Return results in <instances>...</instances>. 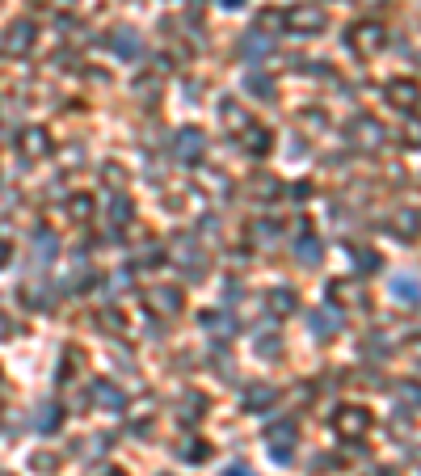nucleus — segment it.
I'll return each instance as SVG.
<instances>
[{"label":"nucleus","instance_id":"38","mask_svg":"<svg viewBox=\"0 0 421 476\" xmlns=\"http://www.w3.org/2000/svg\"><path fill=\"white\" fill-rule=\"evenodd\" d=\"M224 4H228V8H240V4H245V0H224Z\"/></svg>","mask_w":421,"mask_h":476},{"label":"nucleus","instance_id":"24","mask_svg":"<svg viewBox=\"0 0 421 476\" xmlns=\"http://www.w3.org/2000/svg\"><path fill=\"white\" fill-rule=\"evenodd\" d=\"M270 304H274L278 316H291V312H295V291H291V287H278V291L270 295Z\"/></svg>","mask_w":421,"mask_h":476},{"label":"nucleus","instance_id":"21","mask_svg":"<svg viewBox=\"0 0 421 476\" xmlns=\"http://www.w3.org/2000/svg\"><path fill=\"white\" fill-rule=\"evenodd\" d=\"M89 215H93V198H89V194H76V198L67 202V219H72V224H84Z\"/></svg>","mask_w":421,"mask_h":476},{"label":"nucleus","instance_id":"35","mask_svg":"<svg viewBox=\"0 0 421 476\" xmlns=\"http://www.w3.org/2000/svg\"><path fill=\"white\" fill-rule=\"evenodd\" d=\"M8 253H13V249H8V245H4V240H0V266H4V262H8Z\"/></svg>","mask_w":421,"mask_h":476},{"label":"nucleus","instance_id":"32","mask_svg":"<svg viewBox=\"0 0 421 476\" xmlns=\"http://www.w3.org/2000/svg\"><path fill=\"white\" fill-rule=\"evenodd\" d=\"M181 456L198 464V460H207V456H211V447H207V443H190V447H181Z\"/></svg>","mask_w":421,"mask_h":476},{"label":"nucleus","instance_id":"29","mask_svg":"<svg viewBox=\"0 0 421 476\" xmlns=\"http://www.w3.org/2000/svg\"><path fill=\"white\" fill-rule=\"evenodd\" d=\"M396 228L405 232V240H413V232H417V215H413V211H401V215H396Z\"/></svg>","mask_w":421,"mask_h":476},{"label":"nucleus","instance_id":"22","mask_svg":"<svg viewBox=\"0 0 421 476\" xmlns=\"http://www.w3.org/2000/svg\"><path fill=\"white\" fill-rule=\"evenodd\" d=\"M245 148H249L253 156H261V152L270 148V135H266L261 127H245Z\"/></svg>","mask_w":421,"mask_h":476},{"label":"nucleus","instance_id":"39","mask_svg":"<svg viewBox=\"0 0 421 476\" xmlns=\"http://www.w3.org/2000/svg\"><path fill=\"white\" fill-rule=\"evenodd\" d=\"M371 4H388V0H371Z\"/></svg>","mask_w":421,"mask_h":476},{"label":"nucleus","instance_id":"10","mask_svg":"<svg viewBox=\"0 0 421 476\" xmlns=\"http://www.w3.org/2000/svg\"><path fill=\"white\" fill-rule=\"evenodd\" d=\"M173 257H177V262H186V266H190V274H202V270H207V257L194 249V240H190V236H177V240H173Z\"/></svg>","mask_w":421,"mask_h":476},{"label":"nucleus","instance_id":"12","mask_svg":"<svg viewBox=\"0 0 421 476\" xmlns=\"http://www.w3.org/2000/svg\"><path fill=\"white\" fill-rule=\"evenodd\" d=\"M148 304H152L156 312H169V316H173V312H181V291H177V287H152V291H148Z\"/></svg>","mask_w":421,"mask_h":476},{"label":"nucleus","instance_id":"25","mask_svg":"<svg viewBox=\"0 0 421 476\" xmlns=\"http://www.w3.org/2000/svg\"><path fill=\"white\" fill-rule=\"evenodd\" d=\"M329 300H354V304H363V291H358V283H333Z\"/></svg>","mask_w":421,"mask_h":476},{"label":"nucleus","instance_id":"34","mask_svg":"<svg viewBox=\"0 0 421 476\" xmlns=\"http://www.w3.org/2000/svg\"><path fill=\"white\" fill-rule=\"evenodd\" d=\"M224 476H253V472H249L245 464H232V468H228V472H224Z\"/></svg>","mask_w":421,"mask_h":476},{"label":"nucleus","instance_id":"17","mask_svg":"<svg viewBox=\"0 0 421 476\" xmlns=\"http://www.w3.org/2000/svg\"><path fill=\"white\" fill-rule=\"evenodd\" d=\"M93 401H97L101 409H122V405H127V397H122L114 384H105V380H97V384H93Z\"/></svg>","mask_w":421,"mask_h":476},{"label":"nucleus","instance_id":"31","mask_svg":"<svg viewBox=\"0 0 421 476\" xmlns=\"http://www.w3.org/2000/svg\"><path fill=\"white\" fill-rule=\"evenodd\" d=\"M202 325H207V329H215V333H232V321H228V316H219V312H207V316H202Z\"/></svg>","mask_w":421,"mask_h":476},{"label":"nucleus","instance_id":"16","mask_svg":"<svg viewBox=\"0 0 421 476\" xmlns=\"http://www.w3.org/2000/svg\"><path fill=\"white\" fill-rule=\"evenodd\" d=\"M388 97H392V105L413 110V101H417V84H413V80H392V84H388Z\"/></svg>","mask_w":421,"mask_h":476},{"label":"nucleus","instance_id":"28","mask_svg":"<svg viewBox=\"0 0 421 476\" xmlns=\"http://www.w3.org/2000/svg\"><path fill=\"white\" fill-rule=\"evenodd\" d=\"M396 295L413 308V304H417V283H413V278H396Z\"/></svg>","mask_w":421,"mask_h":476},{"label":"nucleus","instance_id":"19","mask_svg":"<svg viewBox=\"0 0 421 476\" xmlns=\"http://www.w3.org/2000/svg\"><path fill=\"white\" fill-rule=\"evenodd\" d=\"M110 46H114V51H118V55H122V59H135V55H139V51H143V42H139V38H135V34H131V30H118V34H114V38H110Z\"/></svg>","mask_w":421,"mask_h":476},{"label":"nucleus","instance_id":"3","mask_svg":"<svg viewBox=\"0 0 421 476\" xmlns=\"http://www.w3.org/2000/svg\"><path fill=\"white\" fill-rule=\"evenodd\" d=\"M346 46H350L358 59H371V55L384 46V30H380V25H371V21H363V25H354V30L346 34Z\"/></svg>","mask_w":421,"mask_h":476},{"label":"nucleus","instance_id":"13","mask_svg":"<svg viewBox=\"0 0 421 476\" xmlns=\"http://www.w3.org/2000/svg\"><path fill=\"white\" fill-rule=\"evenodd\" d=\"M55 253H59V240H55V232H38V236H34V270H46Z\"/></svg>","mask_w":421,"mask_h":476},{"label":"nucleus","instance_id":"14","mask_svg":"<svg viewBox=\"0 0 421 476\" xmlns=\"http://www.w3.org/2000/svg\"><path fill=\"white\" fill-rule=\"evenodd\" d=\"M59 418H63V409H59L55 401H42V405H34V430H42V435L59 430Z\"/></svg>","mask_w":421,"mask_h":476},{"label":"nucleus","instance_id":"15","mask_svg":"<svg viewBox=\"0 0 421 476\" xmlns=\"http://www.w3.org/2000/svg\"><path fill=\"white\" fill-rule=\"evenodd\" d=\"M274 397H278V392H274L270 384H253V388L245 392V409H249V413H266V409L274 405Z\"/></svg>","mask_w":421,"mask_h":476},{"label":"nucleus","instance_id":"27","mask_svg":"<svg viewBox=\"0 0 421 476\" xmlns=\"http://www.w3.org/2000/svg\"><path fill=\"white\" fill-rule=\"evenodd\" d=\"M274 236H278V224H266V219L253 224V240L257 245H274Z\"/></svg>","mask_w":421,"mask_h":476},{"label":"nucleus","instance_id":"7","mask_svg":"<svg viewBox=\"0 0 421 476\" xmlns=\"http://www.w3.org/2000/svg\"><path fill=\"white\" fill-rule=\"evenodd\" d=\"M270 46H274V38H270V34L249 30V34L236 42V55H240V59H261V55H270Z\"/></svg>","mask_w":421,"mask_h":476},{"label":"nucleus","instance_id":"9","mask_svg":"<svg viewBox=\"0 0 421 476\" xmlns=\"http://www.w3.org/2000/svg\"><path fill=\"white\" fill-rule=\"evenodd\" d=\"M21 156H51V135L42 131V127H30V131H21Z\"/></svg>","mask_w":421,"mask_h":476},{"label":"nucleus","instance_id":"2","mask_svg":"<svg viewBox=\"0 0 421 476\" xmlns=\"http://www.w3.org/2000/svg\"><path fill=\"white\" fill-rule=\"evenodd\" d=\"M283 21H287L295 34H320L329 17H325V8H320V4H295V8H287V13H283Z\"/></svg>","mask_w":421,"mask_h":476},{"label":"nucleus","instance_id":"11","mask_svg":"<svg viewBox=\"0 0 421 476\" xmlns=\"http://www.w3.org/2000/svg\"><path fill=\"white\" fill-rule=\"evenodd\" d=\"M350 131H354V143H358V148H380V143H384V127H380L375 118H358Z\"/></svg>","mask_w":421,"mask_h":476},{"label":"nucleus","instance_id":"1","mask_svg":"<svg viewBox=\"0 0 421 476\" xmlns=\"http://www.w3.org/2000/svg\"><path fill=\"white\" fill-rule=\"evenodd\" d=\"M333 430H337L342 439H367V435H371V409H363V405H342V409L333 413Z\"/></svg>","mask_w":421,"mask_h":476},{"label":"nucleus","instance_id":"36","mask_svg":"<svg viewBox=\"0 0 421 476\" xmlns=\"http://www.w3.org/2000/svg\"><path fill=\"white\" fill-rule=\"evenodd\" d=\"M4 333H8V316L0 312V337H4Z\"/></svg>","mask_w":421,"mask_h":476},{"label":"nucleus","instance_id":"4","mask_svg":"<svg viewBox=\"0 0 421 476\" xmlns=\"http://www.w3.org/2000/svg\"><path fill=\"white\" fill-rule=\"evenodd\" d=\"M266 447H270V456H274L278 464H287L291 451H295V422H278V426H270Z\"/></svg>","mask_w":421,"mask_h":476},{"label":"nucleus","instance_id":"6","mask_svg":"<svg viewBox=\"0 0 421 476\" xmlns=\"http://www.w3.org/2000/svg\"><path fill=\"white\" fill-rule=\"evenodd\" d=\"M202 148H207V139H202V131H194V127L177 131V139H173V156H177V160H198Z\"/></svg>","mask_w":421,"mask_h":476},{"label":"nucleus","instance_id":"33","mask_svg":"<svg viewBox=\"0 0 421 476\" xmlns=\"http://www.w3.org/2000/svg\"><path fill=\"white\" fill-rule=\"evenodd\" d=\"M249 89H253V93H261V97H270V93H274V84H270L266 76H257V72L249 76Z\"/></svg>","mask_w":421,"mask_h":476},{"label":"nucleus","instance_id":"8","mask_svg":"<svg viewBox=\"0 0 421 476\" xmlns=\"http://www.w3.org/2000/svg\"><path fill=\"white\" fill-rule=\"evenodd\" d=\"M308 325H312L316 337H333V333L342 329V312H337V304H333V308H316V312H308Z\"/></svg>","mask_w":421,"mask_h":476},{"label":"nucleus","instance_id":"26","mask_svg":"<svg viewBox=\"0 0 421 476\" xmlns=\"http://www.w3.org/2000/svg\"><path fill=\"white\" fill-rule=\"evenodd\" d=\"M224 122H228L232 131H245V127H249V114H245L240 105H232V101H228V105H224Z\"/></svg>","mask_w":421,"mask_h":476},{"label":"nucleus","instance_id":"37","mask_svg":"<svg viewBox=\"0 0 421 476\" xmlns=\"http://www.w3.org/2000/svg\"><path fill=\"white\" fill-rule=\"evenodd\" d=\"M371 476H396V472H392V468H375Z\"/></svg>","mask_w":421,"mask_h":476},{"label":"nucleus","instance_id":"5","mask_svg":"<svg viewBox=\"0 0 421 476\" xmlns=\"http://www.w3.org/2000/svg\"><path fill=\"white\" fill-rule=\"evenodd\" d=\"M30 46H34V21H13V25H8V34L0 38V51H4V55H13V59H17V55H25Z\"/></svg>","mask_w":421,"mask_h":476},{"label":"nucleus","instance_id":"18","mask_svg":"<svg viewBox=\"0 0 421 476\" xmlns=\"http://www.w3.org/2000/svg\"><path fill=\"white\" fill-rule=\"evenodd\" d=\"M320 253H325V249H320V240H316V236H308V228H304V236L295 240V257H299V262H308V266H320Z\"/></svg>","mask_w":421,"mask_h":476},{"label":"nucleus","instance_id":"20","mask_svg":"<svg viewBox=\"0 0 421 476\" xmlns=\"http://www.w3.org/2000/svg\"><path fill=\"white\" fill-rule=\"evenodd\" d=\"M202 413H207V401H202L198 392H186V397H181V409H177V418H181V422H198Z\"/></svg>","mask_w":421,"mask_h":476},{"label":"nucleus","instance_id":"23","mask_svg":"<svg viewBox=\"0 0 421 476\" xmlns=\"http://www.w3.org/2000/svg\"><path fill=\"white\" fill-rule=\"evenodd\" d=\"M131 219H135V207H131L127 198H114V202H110V224L122 228V224H131Z\"/></svg>","mask_w":421,"mask_h":476},{"label":"nucleus","instance_id":"30","mask_svg":"<svg viewBox=\"0 0 421 476\" xmlns=\"http://www.w3.org/2000/svg\"><path fill=\"white\" fill-rule=\"evenodd\" d=\"M354 262H358V274H375V270H380V257H375V253H363V249H358Z\"/></svg>","mask_w":421,"mask_h":476}]
</instances>
